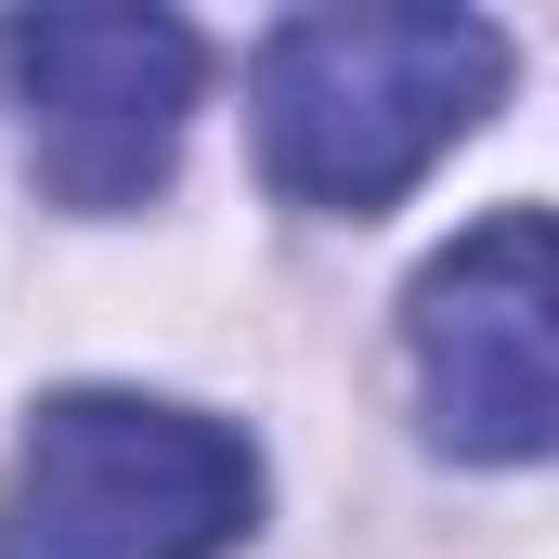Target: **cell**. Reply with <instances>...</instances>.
<instances>
[{"mask_svg": "<svg viewBox=\"0 0 559 559\" xmlns=\"http://www.w3.org/2000/svg\"><path fill=\"white\" fill-rule=\"evenodd\" d=\"M508 92V26L495 13H286L248 66V131L261 182L286 209L378 222L404 182H429L442 143H468Z\"/></svg>", "mask_w": 559, "mask_h": 559, "instance_id": "obj_1", "label": "cell"}, {"mask_svg": "<svg viewBox=\"0 0 559 559\" xmlns=\"http://www.w3.org/2000/svg\"><path fill=\"white\" fill-rule=\"evenodd\" d=\"M261 534V442L169 391H52L13 429L0 559H222Z\"/></svg>", "mask_w": 559, "mask_h": 559, "instance_id": "obj_2", "label": "cell"}, {"mask_svg": "<svg viewBox=\"0 0 559 559\" xmlns=\"http://www.w3.org/2000/svg\"><path fill=\"white\" fill-rule=\"evenodd\" d=\"M0 92L52 209H143L195 131L209 52L182 13H0Z\"/></svg>", "mask_w": 559, "mask_h": 559, "instance_id": "obj_3", "label": "cell"}, {"mask_svg": "<svg viewBox=\"0 0 559 559\" xmlns=\"http://www.w3.org/2000/svg\"><path fill=\"white\" fill-rule=\"evenodd\" d=\"M547 209H495L468 222L442 261L417 274L404 299V352H417V391H429V429L481 468H534L559 429V391H547Z\"/></svg>", "mask_w": 559, "mask_h": 559, "instance_id": "obj_4", "label": "cell"}]
</instances>
